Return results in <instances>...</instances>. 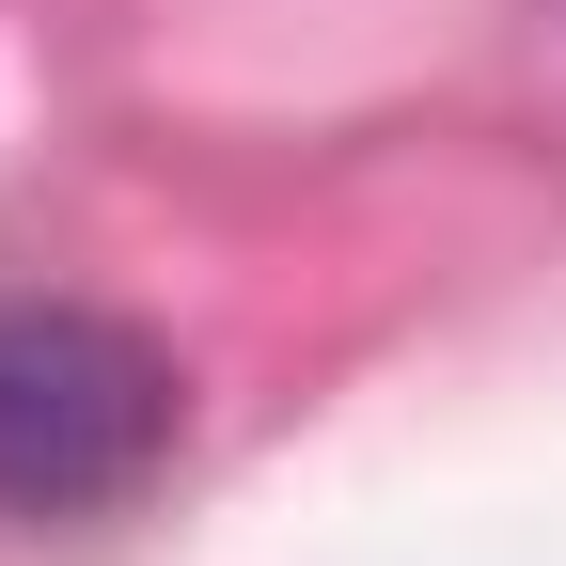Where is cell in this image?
I'll list each match as a JSON object with an SVG mask.
<instances>
[{
  "mask_svg": "<svg viewBox=\"0 0 566 566\" xmlns=\"http://www.w3.org/2000/svg\"><path fill=\"white\" fill-rule=\"evenodd\" d=\"M189 378L95 300H0V520H111L174 472Z\"/></svg>",
  "mask_w": 566,
  "mask_h": 566,
  "instance_id": "cell-1",
  "label": "cell"
}]
</instances>
